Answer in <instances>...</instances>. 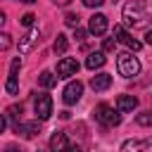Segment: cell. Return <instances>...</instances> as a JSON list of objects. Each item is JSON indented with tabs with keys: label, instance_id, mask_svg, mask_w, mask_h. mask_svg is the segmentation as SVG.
I'll use <instances>...</instances> for the list:
<instances>
[{
	"label": "cell",
	"instance_id": "obj_10",
	"mask_svg": "<svg viewBox=\"0 0 152 152\" xmlns=\"http://www.w3.org/2000/svg\"><path fill=\"white\" fill-rule=\"evenodd\" d=\"M88 31L93 33V36H102L104 31H107V17L104 14H93L90 19H88Z\"/></svg>",
	"mask_w": 152,
	"mask_h": 152
},
{
	"label": "cell",
	"instance_id": "obj_7",
	"mask_svg": "<svg viewBox=\"0 0 152 152\" xmlns=\"http://www.w3.org/2000/svg\"><path fill=\"white\" fill-rule=\"evenodd\" d=\"M76 74H78V62L74 57H62L57 62V76L59 78H71Z\"/></svg>",
	"mask_w": 152,
	"mask_h": 152
},
{
	"label": "cell",
	"instance_id": "obj_33",
	"mask_svg": "<svg viewBox=\"0 0 152 152\" xmlns=\"http://www.w3.org/2000/svg\"><path fill=\"white\" fill-rule=\"evenodd\" d=\"M38 152H40V150H38Z\"/></svg>",
	"mask_w": 152,
	"mask_h": 152
},
{
	"label": "cell",
	"instance_id": "obj_28",
	"mask_svg": "<svg viewBox=\"0 0 152 152\" xmlns=\"http://www.w3.org/2000/svg\"><path fill=\"white\" fill-rule=\"evenodd\" d=\"M145 43H147V45H152V28L145 33Z\"/></svg>",
	"mask_w": 152,
	"mask_h": 152
},
{
	"label": "cell",
	"instance_id": "obj_14",
	"mask_svg": "<svg viewBox=\"0 0 152 152\" xmlns=\"http://www.w3.org/2000/svg\"><path fill=\"white\" fill-rule=\"evenodd\" d=\"M104 62H107L104 52H102V50H95V52H90V55H88V59H86V66H88L90 71H95V69L104 66Z\"/></svg>",
	"mask_w": 152,
	"mask_h": 152
},
{
	"label": "cell",
	"instance_id": "obj_9",
	"mask_svg": "<svg viewBox=\"0 0 152 152\" xmlns=\"http://www.w3.org/2000/svg\"><path fill=\"white\" fill-rule=\"evenodd\" d=\"M147 147H152V138H145V140H124L121 142V152H145Z\"/></svg>",
	"mask_w": 152,
	"mask_h": 152
},
{
	"label": "cell",
	"instance_id": "obj_22",
	"mask_svg": "<svg viewBox=\"0 0 152 152\" xmlns=\"http://www.w3.org/2000/svg\"><path fill=\"white\" fill-rule=\"evenodd\" d=\"M19 69H21V59H19V57H14V59H12V64H10V74H12V76H17V71H19Z\"/></svg>",
	"mask_w": 152,
	"mask_h": 152
},
{
	"label": "cell",
	"instance_id": "obj_30",
	"mask_svg": "<svg viewBox=\"0 0 152 152\" xmlns=\"http://www.w3.org/2000/svg\"><path fill=\"white\" fill-rule=\"evenodd\" d=\"M52 2H55V5H59V7H64V5H69L71 0H52Z\"/></svg>",
	"mask_w": 152,
	"mask_h": 152
},
{
	"label": "cell",
	"instance_id": "obj_32",
	"mask_svg": "<svg viewBox=\"0 0 152 152\" xmlns=\"http://www.w3.org/2000/svg\"><path fill=\"white\" fill-rule=\"evenodd\" d=\"M19 2H36V0H19Z\"/></svg>",
	"mask_w": 152,
	"mask_h": 152
},
{
	"label": "cell",
	"instance_id": "obj_23",
	"mask_svg": "<svg viewBox=\"0 0 152 152\" xmlns=\"http://www.w3.org/2000/svg\"><path fill=\"white\" fill-rule=\"evenodd\" d=\"M33 21H36V14H31V12H26V14L21 17V24H24V26H33Z\"/></svg>",
	"mask_w": 152,
	"mask_h": 152
},
{
	"label": "cell",
	"instance_id": "obj_25",
	"mask_svg": "<svg viewBox=\"0 0 152 152\" xmlns=\"http://www.w3.org/2000/svg\"><path fill=\"white\" fill-rule=\"evenodd\" d=\"M76 40H78V43H86V40H88V31L76 28Z\"/></svg>",
	"mask_w": 152,
	"mask_h": 152
},
{
	"label": "cell",
	"instance_id": "obj_24",
	"mask_svg": "<svg viewBox=\"0 0 152 152\" xmlns=\"http://www.w3.org/2000/svg\"><path fill=\"white\" fill-rule=\"evenodd\" d=\"M114 45H116V38L112 36V38H107V40H104V45H102V50H104V52H109V50H114Z\"/></svg>",
	"mask_w": 152,
	"mask_h": 152
},
{
	"label": "cell",
	"instance_id": "obj_5",
	"mask_svg": "<svg viewBox=\"0 0 152 152\" xmlns=\"http://www.w3.org/2000/svg\"><path fill=\"white\" fill-rule=\"evenodd\" d=\"M81 95H83V83L76 78V81H69L66 83V88L62 93V100H64V104H76L81 100Z\"/></svg>",
	"mask_w": 152,
	"mask_h": 152
},
{
	"label": "cell",
	"instance_id": "obj_6",
	"mask_svg": "<svg viewBox=\"0 0 152 152\" xmlns=\"http://www.w3.org/2000/svg\"><path fill=\"white\" fill-rule=\"evenodd\" d=\"M112 36H114L119 43H124L126 48H131L133 52H138V50L142 48V43H140V40H135V38H133V36H131V33H128L121 24H116V26H114V33H112Z\"/></svg>",
	"mask_w": 152,
	"mask_h": 152
},
{
	"label": "cell",
	"instance_id": "obj_26",
	"mask_svg": "<svg viewBox=\"0 0 152 152\" xmlns=\"http://www.w3.org/2000/svg\"><path fill=\"white\" fill-rule=\"evenodd\" d=\"M7 48H10V36L2 33V36H0V50H7Z\"/></svg>",
	"mask_w": 152,
	"mask_h": 152
},
{
	"label": "cell",
	"instance_id": "obj_18",
	"mask_svg": "<svg viewBox=\"0 0 152 152\" xmlns=\"http://www.w3.org/2000/svg\"><path fill=\"white\" fill-rule=\"evenodd\" d=\"M5 90H7L10 95H14V93L19 90V81H17V76H12V74L7 76V83H5Z\"/></svg>",
	"mask_w": 152,
	"mask_h": 152
},
{
	"label": "cell",
	"instance_id": "obj_2",
	"mask_svg": "<svg viewBox=\"0 0 152 152\" xmlns=\"http://www.w3.org/2000/svg\"><path fill=\"white\" fill-rule=\"evenodd\" d=\"M95 121L102 124L104 128H112V126H119L121 124V116H119V109H114L107 102H100L95 107Z\"/></svg>",
	"mask_w": 152,
	"mask_h": 152
},
{
	"label": "cell",
	"instance_id": "obj_11",
	"mask_svg": "<svg viewBox=\"0 0 152 152\" xmlns=\"http://www.w3.org/2000/svg\"><path fill=\"white\" fill-rule=\"evenodd\" d=\"M109 86H112V76L104 74V71H102V74H95V76L90 78V88H93L95 93H102V90H107Z\"/></svg>",
	"mask_w": 152,
	"mask_h": 152
},
{
	"label": "cell",
	"instance_id": "obj_17",
	"mask_svg": "<svg viewBox=\"0 0 152 152\" xmlns=\"http://www.w3.org/2000/svg\"><path fill=\"white\" fill-rule=\"evenodd\" d=\"M66 48H69V40H66V36H64V33H59V36H57V40H55V45H52V50H55L57 55H64V52H66Z\"/></svg>",
	"mask_w": 152,
	"mask_h": 152
},
{
	"label": "cell",
	"instance_id": "obj_1",
	"mask_svg": "<svg viewBox=\"0 0 152 152\" xmlns=\"http://www.w3.org/2000/svg\"><path fill=\"white\" fill-rule=\"evenodd\" d=\"M152 21V14L142 0H131L124 5V24L133 28H145Z\"/></svg>",
	"mask_w": 152,
	"mask_h": 152
},
{
	"label": "cell",
	"instance_id": "obj_19",
	"mask_svg": "<svg viewBox=\"0 0 152 152\" xmlns=\"http://www.w3.org/2000/svg\"><path fill=\"white\" fill-rule=\"evenodd\" d=\"M21 112H24V107H21V104H12V107H7V112H5V114H7V119H19V114H21Z\"/></svg>",
	"mask_w": 152,
	"mask_h": 152
},
{
	"label": "cell",
	"instance_id": "obj_8",
	"mask_svg": "<svg viewBox=\"0 0 152 152\" xmlns=\"http://www.w3.org/2000/svg\"><path fill=\"white\" fill-rule=\"evenodd\" d=\"M33 109H36V114H38V119L40 121H45L50 114H52V97L50 95H36V102H33Z\"/></svg>",
	"mask_w": 152,
	"mask_h": 152
},
{
	"label": "cell",
	"instance_id": "obj_16",
	"mask_svg": "<svg viewBox=\"0 0 152 152\" xmlns=\"http://www.w3.org/2000/svg\"><path fill=\"white\" fill-rule=\"evenodd\" d=\"M57 78H59V76H55L52 71H43V74L38 76V86H43V88H52V86H57Z\"/></svg>",
	"mask_w": 152,
	"mask_h": 152
},
{
	"label": "cell",
	"instance_id": "obj_12",
	"mask_svg": "<svg viewBox=\"0 0 152 152\" xmlns=\"http://www.w3.org/2000/svg\"><path fill=\"white\" fill-rule=\"evenodd\" d=\"M17 133H21L24 138H36L40 133V124L38 121H24V124H17Z\"/></svg>",
	"mask_w": 152,
	"mask_h": 152
},
{
	"label": "cell",
	"instance_id": "obj_15",
	"mask_svg": "<svg viewBox=\"0 0 152 152\" xmlns=\"http://www.w3.org/2000/svg\"><path fill=\"white\" fill-rule=\"evenodd\" d=\"M66 147H69L66 133H55V135L50 138V152H64Z\"/></svg>",
	"mask_w": 152,
	"mask_h": 152
},
{
	"label": "cell",
	"instance_id": "obj_21",
	"mask_svg": "<svg viewBox=\"0 0 152 152\" xmlns=\"http://www.w3.org/2000/svg\"><path fill=\"white\" fill-rule=\"evenodd\" d=\"M64 21H66V26H71V28H78V14L69 12V14L64 17Z\"/></svg>",
	"mask_w": 152,
	"mask_h": 152
},
{
	"label": "cell",
	"instance_id": "obj_3",
	"mask_svg": "<svg viewBox=\"0 0 152 152\" xmlns=\"http://www.w3.org/2000/svg\"><path fill=\"white\" fill-rule=\"evenodd\" d=\"M116 69L124 78H133L140 74V62L131 52H121V55H116Z\"/></svg>",
	"mask_w": 152,
	"mask_h": 152
},
{
	"label": "cell",
	"instance_id": "obj_27",
	"mask_svg": "<svg viewBox=\"0 0 152 152\" xmlns=\"http://www.w3.org/2000/svg\"><path fill=\"white\" fill-rule=\"evenodd\" d=\"M102 2H104V0H83V5H86V7H100Z\"/></svg>",
	"mask_w": 152,
	"mask_h": 152
},
{
	"label": "cell",
	"instance_id": "obj_20",
	"mask_svg": "<svg viewBox=\"0 0 152 152\" xmlns=\"http://www.w3.org/2000/svg\"><path fill=\"white\" fill-rule=\"evenodd\" d=\"M135 121H138L140 126H152V112H142V114H138Z\"/></svg>",
	"mask_w": 152,
	"mask_h": 152
},
{
	"label": "cell",
	"instance_id": "obj_29",
	"mask_svg": "<svg viewBox=\"0 0 152 152\" xmlns=\"http://www.w3.org/2000/svg\"><path fill=\"white\" fill-rule=\"evenodd\" d=\"M64 152H81V147H78V145H69Z\"/></svg>",
	"mask_w": 152,
	"mask_h": 152
},
{
	"label": "cell",
	"instance_id": "obj_13",
	"mask_svg": "<svg viewBox=\"0 0 152 152\" xmlns=\"http://www.w3.org/2000/svg\"><path fill=\"white\" fill-rule=\"evenodd\" d=\"M138 107V97L135 95H119L116 97V109L119 112H133Z\"/></svg>",
	"mask_w": 152,
	"mask_h": 152
},
{
	"label": "cell",
	"instance_id": "obj_4",
	"mask_svg": "<svg viewBox=\"0 0 152 152\" xmlns=\"http://www.w3.org/2000/svg\"><path fill=\"white\" fill-rule=\"evenodd\" d=\"M38 43H40V31H38L36 26H28V31L19 38V52L26 55V52H31Z\"/></svg>",
	"mask_w": 152,
	"mask_h": 152
},
{
	"label": "cell",
	"instance_id": "obj_31",
	"mask_svg": "<svg viewBox=\"0 0 152 152\" xmlns=\"http://www.w3.org/2000/svg\"><path fill=\"white\" fill-rule=\"evenodd\" d=\"M7 152H21V150H17L14 145H10V147H7Z\"/></svg>",
	"mask_w": 152,
	"mask_h": 152
}]
</instances>
